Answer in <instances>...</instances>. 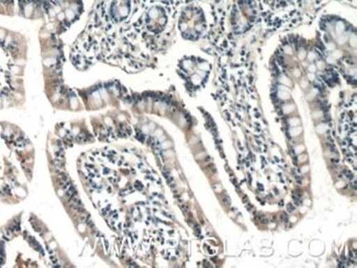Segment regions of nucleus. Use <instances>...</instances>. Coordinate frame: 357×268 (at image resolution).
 Returning a JSON list of instances; mask_svg holds the SVG:
<instances>
[{
    "mask_svg": "<svg viewBox=\"0 0 357 268\" xmlns=\"http://www.w3.org/2000/svg\"><path fill=\"white\" fill-rule=\"evenodd\" d=\"M179 30L184 38L197 40L205 30L206 18L199 6L189 3L181 10L178 20Z\"/></svg>",
    "mask_w": 357,
    "mask_h": 268,
    "instance_id": "f03ea898",
    "label": "nucleus"
},
{
    "mask_svg": "<svg viewBox=\"0 0 357 268\" xmlns=\"http://www.w3.org/2000/svg\"><path fill=\"white\" fill-rule=\"evenodd\" d=\"M45 10L49 18L56 19L68 28L83 13L84 3L83 0H47Z\"/></svg>",
    "mask_w": 357,
    "mask_h": 268,
    "instance_id": "7ed1b4c3",
    "label": "nucleus"
},
{
    "mask_svg": "<svg viewBox=\"0 0 357 268\" xmlns=\"http://www.w3.org/2000/svg\"><path fill=\"white\" fill-rule=\"evenodd\" d=\"M257 17V6L254 0H236L231 10V21L233 28L238 32L250 28Z\"/></svg>",
    "mask_w": 357,
    "mask_h": 268,
    "instance_id": "20e7f679",
    "label": "nucleus"
},
{
    "mask_svg": "<svg viewBox=\"0 0 357 268\" xmlns=\"http://www.w3.org/2000/svg\"><path fill=\"white\" fill-rule=\"evenodd\" d=\"M287 209L288 212H293L295 210V207L293 204H288Z\"/></svg>",
    "mask_w": 357,
    "mask_h": 268,
    "instance_id": "39448f33",
    "label": "nucleus"
},
{
    "mask_svg": "<svg viewBox=\"0 0 357 268\" xmlns=\"http://www.w3.org/2000/svg\"><path fill=\"white\" fill-rule=\"evenodd\" d=\"M169 17L171 9L162 1H156L145 9L142 16L137 20V24L146 34L160 36L165 31L166 27L169 26Z\"/></svg>",
    "mask_w": 357,
    "mask_h": 268,
    "instance_id": "f257e3e1",
    "label": "nucleus"
}]
</instances>
